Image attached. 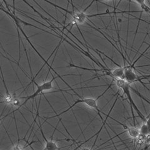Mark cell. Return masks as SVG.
Listing matches in <instances>:
<instances>
[{
  "instance_id": "obj_1",
  "label": "cell",
  "mask_w": 150,
  "mask_h": 150,
  "mask_svg": "<svg viewBox=\"0 0 150 150\" xmlns=\"http://www.w3.org/2000/svg\"><path fill=\"white\" fill-rule=\"evenodd\" d=\"M112 81L115 82L116 85L118 87L119 89H120V90L123 91V93L126 96V97H127V98H128V100H129L130 106H131V112H132L134 125H135V119H134V112H133V108H134V110H136V111L137 112V113L138 114V115H139L140 118H142L144 121L146 120V118H145L144 115L138 110V107L136 106L133 100V98H132V97H131V93H130V89H131L130 84L128 83L127 81H125V79H123L116 78V79H112Z\"/></svg>"
},
{
  "instance_id": "obj_2",
  "label": "cell",
  "mask_w": 150,
  "mask_h": 150,
  "mask_svg": "<svg viewBox=\"0 0 150 150\" xmlns=\"http://www.w3.org/2000/svg\"><path fill=\"white\" fill-rule=\"evenodd\" d=\"M112 83V81L111 83V84H110V86H109L108 87V88L106 89V90L104 92H103L100 96H98L97 98H81L80 99H79V100H76V101H75L71 106H69V107L68 108V109H67L66 110L63 111L62 112H60V113H59L58 115H56L53 116L48 117V118H46V119H51V118H54V117L59 116H61V115H63L64 113H65V112H68V111H69L71 109H72L74 106L77 105L78 104H79V103H84V104L88 106H89L90 108H93V110H96V112H98V115L100 116V118L103 120V118H102V116H101V112H101V111L100 110V109L98 108V104H97V100H98V99H99V98H100L101 96H103V95H104L106 93V92L109 90V89H110V87H111V86Z\"/></svg>"
},
{
  "instance_id": "obj_3",
  "label": "cell",
  "mask_w": 150,
  "mask_h": 150,
  "mask_svg": "<svg viewBox=\"0 0 150 150\" xmlns=\"http://www.w3.org/2000/svg\"><path fill=\"white\" fill-rule=\"evenodd\" d=\"M58 78L57 77H53L52 79H50L49 81H46L45 82H43V83H41L40 84H38L36 82L33 81L32 83H35L36 85L37 86V89L36 91L33 93L32 94V95H30V96H23V97H20L18 96V98H20V99H24L25 101L23 102L21 106H24L27 101H29L30 100H32V99H34L35 98H36L37 96H38L40 94H42L43 92L45 91H50L53 89V81L54 79H56V78Z\"/></svg>"
},
{
  "instance_id": "obj_4",
  "label": "cell",
  "mask_w": 150,
  "mask_h": 150,
  "mask_svg": "<svg viewBox=\"0 0 150 150\" xmlns=\"http://www.w3.org/2000/svg\"><path fill=\"white\" fill-rule=\"evenodd\" d=\"M124 68H125L124 79L130 84L131 83H133L137 81H140L141 83H142V79L150 78V76H138L137 72H136L134 66L132 64H128V65L125 64Z\"/></svg>"
},
{
  "instance_id": "obj_5",
  "label": "cell",
  "mask_w": 150,
  "mask_h": 150,
  "mask_svg": "<svg viewBox=\"0 0 150 150\" xmlns=\"http://www.w3.org/2000/svg\"><path fill=\"white\" fill-rule=\"evenodd\" d=\"M114 121L118 122V123L121 124L122 126H123V128L126 129V131L128 133L129 137L131 138H133V139H137L139 136H140V131L139 129L138 128H136V127H128V126H126L125 125L121 124L120 122L117 121L116 120H113Z\"/></svg>"
},
{
  "instance_id": "obj_6",
  "label": "cell",
  "mask_w": 150,
  "mask_h": 150,
  "mask_svg": "<svg viewBox=\"0 0 150 150\" xmlns=\"http://www.w3.org/2000/svg\"><path fill=\"white\" fill-rule=\"evenodd\" d=\"M125 77V68L124 67L118 66V67L111 69V78L112 79H123Z\"/></svg>"
},
{
  "instance_id": "obj_7",
  "label": "cell",
  "mask_w": 150,
  "mask_h": 150,
  "mask_svg": "<svg viewBox=\"0 0 150 150\" xmlns=\"http://www.w3.org/2000/svg\"><path fill=\"white\" fill-rule=\"evenodd\" d=\"M139 131H140V134L143 136H147L148 134H150V131L148 128L147 125L144 123V122L142 125V126L140 127Z\"/></svg>"
},
{
  "instance_id": "obj_8",
  "label": "cell",
  "mask_w": 150,
  "mask_h": 150,
  "mask_svg": "<svg viewBox=\"0 0 150 150\" xmlns=\"http://www.w3.org/2000/svg\"><path fill=\"white\" fill-rule=\"evenodd\" d=\"M25 145H26V144H21L20 143V142L18 141V143L16 144L13 145L11 150H25V148L26 147V146H25Z\"/></svg>"
},
{
  "instance_id": "obj_9",
  "label": "cell",
  "mask_w": 150,
  "mask_h": 150,
  "mask_svg": "<svg viewBox=\"0 0 150 150\" xmlns=\"http://www.w3.org/2000/svg\"><path fill=\"white\" fill-rule=\"evenodd\" d=\"M131 1H133L137 3L139 6L142 5H143V4H146V3H145L146 0H131Z\"/></svg>"
},
{
  "instance_id": "obj_10",
  "label": "cell",
  "mask_w": 150,
  "mask_h": 150,
  "mask_svg": "<svg viewBox=\"0 0 150 150\" xmlns=\"http://www.w3.org/2000/svg\"><path fill=\"white\" fill-rule=\"evenodd\" d=\"M144 122L147 125L148 128L150 131V117H148L147 118H146V120H145Z\"/></svg>"
},
{
  "instance_id": "obj_11",
  "label": "cell",
  "mask_w": 150,
  "mask_h": 150,
  "mask_svg": "<svg viewBox=\"0 0 150 150\" xmlns=\"http://www.w3.org/2000/svg\"><path fill=\"white\" fill-rule=\"evenodd\" d=\"M13 13L15 15V0H13Z\"/></svg>"
},
{
  "instance_id": "obj_12",
  "label": "cell",
  "mask_w": 150,
  "mask_h": 150,
  "mask_svg": "<svg viewBox=\"0 0 150 150\" xmlns=\"http://www.w3.org/2000/svg\"><path fill=\"white\" fill-rule=\"evenodd\" d=\"M70 3H71V6H72V8H73V10L72 11H74L75 6H74V4H73V0H70Z\"/></svg>"
},
{
  "instance_id": "obj_13",
  "label": "cell",
  "mask_w": 150,
  "mask_h": 150,
  "mask_svg": "<svg viewBox=\"0 0 150 150\" xmlns=\"http://www.w3.org/2000/svg\"><path fill=\"white\" fill-rule=\"evenodd\" d=\"M149 147H150V143L149 144V145H148V146H146V148H144V149H146L148 148Z\"/></svg>"
},
{
  "instance_id": "obj_14",
  "label": "cell",
  "mask_w": 150,
  "mask_h": 150,
  "mask_svg": "<svg viewBox=\"0 0 150 150\" xmlns=\"http://www.w3.org/2000/svg\"><path fill=\"white\" fill-rule=\"evenodd\" d=\"M105 1H111V0H105ZM128 1H131V0H128Z\"/></svg>"
}]
</instances>
